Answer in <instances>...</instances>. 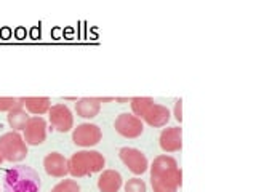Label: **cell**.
I'll list each match as a JSON object with an SVG mask.
<instances>
[{"instance_id":"cell-10","label":"cell","mask_w":256,"mask_h":192,"mask_svg":"<svg viewBox=\"0 0 256 192\" xmlns=\"http://www.w3.org/2000/svg\"><path fill=\"white\" fill-rule=\"evenodd\" d=\"M44 168L46 174L53 176V178H64L69 173L68 168V158L60 152H50L44 158Z\"/></svg>"},{"instance_id":"cell-22","label":"cell","mask_w":256,"mask_h":192,"mask_svg":"<svg viewBox=\"0 0 256 192\" xmlns=\"http://www.w3.org/2000/svg\"><path fill=\"white\" fill-rule=\"evenodd\" d=\"M4 162V158H2V156H0V164H2Z\"/></svg>"},{"instance_id":"cell-21","label":"cell","mask_w":256,"mask_h":192,"mask_svg":"<svg viewBox=\"0 0 256 192\" xmlns=\"http://www.w3.org/2000/svg\"><path fill=\"white\" fill-rule=\"evenodd\" d=\"M174 118L181 124L182 122V101L178 100L174 102Z\"/></svg>"},{"instance_id":"cell-6","label":"cell","mask_w":256,"mask_h":192,"mask_svg":"<svg viewBox=\"0 0 256 192\" xmlns=\"http://www.w3.org/2000/svg\"><path fill=\"white\" fill-rule=\"evenodd\" d=\"M48 118L56 132L68 133L74 128V116L66 104H54L48 110Z\"/></svg>"},{"instance_id":"cell-20","label":"cell","mask_w":256,"mask_h":192,"mask_svg":"<svg viewBox=\"0 0 256 192\" xmlns=\"http://www.w3.org/2000/svg\"><path fill=\"white\" fill-rule=\"evenodd\" d=\"M21 101L18 98H6V96H2L0 98V112H8L12 110L13 108L18 106Z\"/></svg>"},{"instance_id":"cell-3","label":"cell","mask_w":256,"mask_h":192,"mask_svg":"<svg viewBox=\"0 0 256 192\" xmlns=\"http://www.w3.org/2000/svg\"><path fill=\"white\" fill-rule=\"evenodd\" d=\"M104 165H106V160L98 150H78L68 160L69 174L74 178H84V176L102 172Z\"/></svg>"},{"instance_id":"cell-1","label":"cell","mask_w":256,"mask_h":192,"mask_svg":"<svg viewBox=\"0 0 256 192\" xmlns=\"http://www.w3.org/2000/svg\"><path fill=\"white\" fill-rule=\"evenodd\" d=\"M182 172L170 156H158L150 165V182L154 192H178L182 184Z\"/></svg>"},{"instance_id":"cell-9","label":"cell","mask_w":256,"mask_h":192,"mask_svg":"<svg viewBox=\"0 0 256 192\" xmlns=\"http://www.w3.org/2000/svg\"><path fill=\"white\" fill-rule=\"evenodd\" d=\"M22 132H24L22 138L28 146H38L46 138V122L38 116L30 117Z\"/></svg>"},{"instance_id":"cell-11","label":"cell","mask_w":256,"mask_h":192,"mask_svg":"<svg viewBox=\"0 0 256 192\" xmlns=\"http://www.w3.org/2000/svg\"><path fill=\"white\" fill-rule=\"evenodd\" d=\"M160 148L164 152H178L182 148V130L180 126L165 128L160 133Z\"/></svg>"},{"instance_id":"cell-17","label":"cell","mask_w":256,"mask_h":192,"mask_svg":"<svg viewBox=\"0 0 256 192\" xmlns=\"http://www.w3.org/2000/svg\"><path fill=\"white\" fill-rule=\"evenodd\" d=\"M130 102H132L133 114L138 118H142L148 114V110L150 109L152 104H154V100L152 98H132Z\"/></svg>"},{"instance_id":"cell-16","label":"cell","mask_w":256,"mask_h":192,"mask_svg":"<svg viewBox=\"0 0 256 192\" xmlns=\"http://www.w3.org/2000/svg\"><path fill=\"white\" fill-rule=\"evenodd\" d=\"M21 101V100H20ZM29 114L28 110L24 109L22 102H20L18 106L13 108L12 110H8V116H6V120H8V125L13 128V132H20V130H24V126H26L28 120H29Z\"/></svg>"},{"instance_id":"cell-15","label":"cell","mask_w":256,"mask_h":192,"mask_svg":"<svg viewBox=\"0 0 256 192\" xmlns=\"http://www.w3.org/2000/svg\"><path fill=\"white\" fill-rule=\"evenodd\" d=\"M100 110H101L100 98H82L76 102V112L82 118H93L100 114Z\"/></svg>"},{"instance_id":"cell-4","label":"cell","mask_w":256,"mask_h":192,"mask_svg":"<svg viewBox=\"0 0 256 192\" xmlns=\"http://www.w3.org/2000/svg\"><path fill=\"white\" fill-rule=\"evenodd\" d=\"M0 156L12 164L28 157V144L18 132H8L0 136Z\"/></svg>"},{"instance_id":"cell-2","label":"cell","mask_w":256,"mask_h":192,"mask_svg":"<svg viewBox=\"0 0 256 192\" xmlns=\"http://www.w3.org/2000/svg\"><path fill=\"white\" fill-rule=\"evenodd\" d=\"M40 176L28 165L10 168L4 178V192H40Z\"/></svg>"},{"instance_id":"cell-7","label":"cell","mask_w":256,"mask_h":192,"mask_svg":"<svg viewBox=\"0 0 256 192\" xmlns=\"http://www.w3.org/2000/svg\"><path fill=\"white\" fill-rule=\"evenodd\" d=\"M114 128L118 134H122L124 138H130V140L138 138L144 132V125L141 122V118L132 114H120L116 118Z\"/></svg>"},{"instance_id":"cell-13","label":"cell","mask_w":256,"mask_h":192,"mask_svg":"<svg viewBox=\"0 0 256 192\" xmlns=\"http://www.w3.org/2000/svg\"><path fill=\"white\" fill-rule=\"evenodd\" d=\"M172 114H170V109L162 106V104H152L150 109L148 110V114L144 116L142 118L146 120V124L150 126H165L170 120Z\"/></svg>"},{"instance_id":"cell-14","label":"cell","mask_w":256,"mask_h":192,"mask_svg":"<svg viewBox=\"0 0 256 192\" xmlns=\"http://www.w3.org/2000/svg\"><path fill=\"white\" fill-rule=\"evenodd\" d=\"M20 100L28 112L36 114L38 117L42 114H46L52 108V101L46 96H28V98H20Z\"/></svg>"},{"instance_id":"cell-19","label":"cell","mask_w":256,"mask_h":192,"mask_svg":"<svg viewBox=\"0 0 256 192\" xmlns=\"http://www.w3.org/2000/svg\"><path fill=\"white\" fill-rule=\"evenodd\" d=\"M124 189H125V192H146L148 190V186H146V182H144L142 180H140V178H132V180H128L125 182Z\"/></svg>"},{"instance_id":"cell-12","label":"cell","mask_w":256,"mask_h":192,"mask_svg":"<svg viewBox=\"0 0 256 192\" xmlns=\"http://www.w3.org/2000/svg\"><path fill=\"white\" fill-rule=\"evenodd\" d=\"M122 184V174L116 170H104L98 178V189L101 192H118Z\"/></svg>"},{"instance_id":"cell-5","label":"cell","mask_w":256,"mask_h":192,"mask_svg":"<svg viewBox=\"0 0 256 192\" xmlns=\"http://www.w3.org/2000/svg\"><path fill=\"white\" fill-rule=\"evenodd\" d=\"M102 138L101 128L94 124H80L77 128H74V133H72V141H74L76 146L80 148H92L96 146Z\"/></svg>"},{"instance_id":"cell-8","label":"cell","mask_w":256,"mask_h":192,"mask_svg":"<svg viewBox=\"0 0 256 192\" xmlns=\"http://www.w3.org/2000/svg\"><path fill=\"white\" fill-rule=\"evenodd\" d=\"M120 160L133 174H142L149 168L148 157L140 149L134 148H122L120 149Z\"/></svg>"},{"instance_id":"cell-18","label":"cell","mask_w":256,"mask_h":192,"mask_svg":"<svg viewBox=\"0 0 256 192\" xmlns=\"http://www.w3.org/2000/svg\"><path fill=\"white\" fill-rule=\"evenodd\" d=\"M52 192H80V186L74 180H62L52 189Z\"/></svg>"}]
</instances>
